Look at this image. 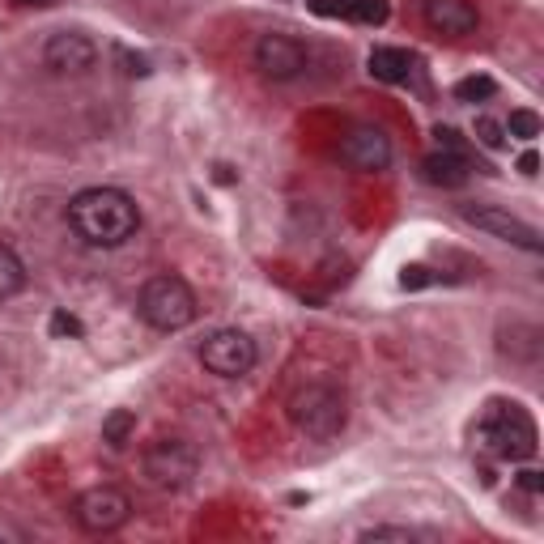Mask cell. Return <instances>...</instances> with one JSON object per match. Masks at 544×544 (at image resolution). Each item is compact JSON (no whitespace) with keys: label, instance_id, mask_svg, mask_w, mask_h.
<instances>
[{"label":"cell","instance_id":"1","mask_svg":"<svg viewBox=\"0 0 544 544\" xmlns=\"http://www.w3.org/2000/svg\"><path fill=\"white\" fill-rule=\"evenodd\" d=\"M68 226L90 247H119L141 226V209L119 187H85L68 200Z\"/></svg>","mask_w":544,"mask_h":544},{"label":"cell","instance_id":"2","mask_svg":"<svg viewBox=\"0 0 544 544\" xmlns=\"http://www.w3.org/2000/svg\"><path fill=\"white\" fill-rule=\"evenodd\" d=\"M476 451H485L493 459H510V464H523V459L536 455V421L527 417L523 404L510 400H489L481 421L472 430Z\"/></svg>","mask_w":544,"mask_h":544},{"label":"cell","instance_id":"3","mask_svg":"<svg viewBox=\"0 0 544 544\" xmlns=\"http://www.w3.org/2000/svg\"><path fill=\"white\" fill-rule=\"evenodd\" d=\"M136 315L158 332H179L196 319V294L183 277L162 272V277H149L141 285V294H136Z\"/></svg>","mask_w":544,"mask_h":544},{"label":"cell","instance_id":"4","mask_svg":"<svg viewBox=\"0 0 544 544\" xmlns=\"http://www.w3.org/2000/svg\"><path fill=\"white\" fill-rule=\"evenodd\" d=\"M289 421H294V430L315 438V442H328L345 430L349 421V408H345V396L332 387V383H306L298 387L294 396H289Z\"/></svg>","mask_w":544,"mask_h":544},{"label":"cell","instance_id":"5","mask_svg":"<svg viewBox=\"0 0 544 544\" xmlns=\"http://www.w3.org/2000/svg\"><path fill=\"white\" fill-rule=\"evenodd\" d=\"M141 468L149 476V485H158V489H187V485L196 481L200 451L187 438H158V442H149V447H145Z\"/></svg>","mask_w":544,"mask_h":544},{"label":"cell","instance_id":"6","mask_svg":"<svg viewBox=\"0 0 544 544\" xmlns=\"http://www.w3.org/2000/svg\"><path fill=\"white\" fill-rule=\"evenodd\" d=\"M200 362H204V370H213L217 379H243V374H251L255 362H260V349H255V340L247 332L221 328L213 336H204Z\"/></svg>","mask_w":544,"mask_h":544},{"label":"cell","instance_id":"7","mask_svg":"<svg viewBox=\"0 0 544 544\" xmlns=\"http://www.w3.org/2000/svg\"><path fill=\"white\" fill-rule=\"evenodd\" d=\"M128 515H132V502H128V493L115 485H94V489L77 493V502H73V523L94 536H107L115 527H124Z\"/></svg>","mask_w":544,"mask_h":544},{"label":"cell","instance_id":"8","mask_svg":"<svg viewBox=\"0 0 544 544\" xmlns=\"http://www.w3.org/2000/svg\"><path fill=\"white\" fill-rule=\"evenodd\" d=\"M464 221L476 230H485L489 238H502L510 247H523V251H540V230L527 226L523 217L506 213V209H493V204H464Z\"/></svg>","mask_w":544,"mask_h":544},{"label":"cell","instance_id":"9","mask_svg":"<svg viewBox=\"0 0 544 544\" xmlns=\"http://www.w3.org/2000/svg\"><path fill=\"white\" fill-rule=\"evenodd\" d=\"M340 162L349 170H362V175H374V170H387L391 162V141L383 136V128L374 124H357L340 136Z\"/></svg>","mask_w":544,"mask_h":544},{"label":"cell","instance_id":"10","mask_svg":"<svg viewBox=\"0 0 544 544\" xmlns=\"http://www.w3.org/2000/svg\"><path fill=\"white\" fill-rule=\"evenodd\" d=\"M43 64L51 68V73H60V77H81V73H90V68L98 64V47L85 39V34H77V30H60V34H51V39L43 43Z\"/></svg>","mask_w":544,"mask_h":544},{"label":"cell","instance_id":"11","mask_svg":"<svg viewBox=\"0 0 544 544\" xmlns=\"http://www.w3.org/2000/svg\"><path fill=\"white\" fill-rule=\"evenodd\" d=\"M255 68L268 81H294L306 68V47L298 39H289V34H264L255 43Z\"/></svg>","mask_w":544,"mask_h":544},{"label":"cell","instance_id":"12","mask_svg":"<svg viewBox=\"0 0 544 544\" xmlns=\"http://www.w3.org/2000/svg\"><path fill=\"white\" fill-rule=\"evenodd\" d=\"M425 26L438 34H472L476 9L468 0H425Z\"/></svg>","mask_w":544,"mask_h":544},{"label":"cell","instance_id":"13","mask_svg":"<svg viewBox=\"0 0 544 544\" xmlns=\"http://www.w3.org/2000/svg\"><path fill=\"white\" fill-rule=\"evenodd\" d=\"M472 175V162L459 158V153L447 149H434L430 158H421V179L434 183V187H464Z\"/></svg>","mask_w":544,"mask_h":544},{"label":"cell","instance_id":"14","mask_svg":"<svg viewBox=\"0 0 544 544\" xmlns=\"http://www.w3.org/2000/svg\"><path fill=\"white\" fill-rule=\"evenodd\" d=\"M366 64H370V77L383 85H400L413 73V56H408L404 47H374Z\"/></svg>","mask_w":544,"mask_h":544},{"label":"cell","instance_id":"15","mask_svg":"<svg viewBox=\"0 0 544 544\" xmlns=\"http://www.w3.org/2000/svg\"><path fill=\"white\" fill-rule=\"evenodd\" d=\"M22 289H26V264H22V255L0 243V302L17 298Z\"/></svg>","mask_w":544,"mask_h":544},{"label":"cell","instance_id":"16","mask_svg":"<svg viewBox=\"0 0 544 544\" xmlns=\"http://www.w3.org/2000/svg\"><path fill=\"white\" fill-rule=\"evenodd\" d=\"M132 430H136V413H128V408H115V413L102 421V442H107V447H124V442L132 438Z\"/></svg>","mask_w":544,"mask_h":544},{"label":"cell","instance_id":"17","mask_svg":"<svg viewBox=\"0 0 544 544\" xmlns=\"http://www.w3.org/2000/svg\"><path fill=\"white\" fill-rule=\"evenodd\" d=\"M493 94H498V81H493V77H464V81L455 85V98L459 102H485Z\"/></svg>","mask_w":544,"mask_h":544},{"label":"cell","instance_id":"18","mask_svg":"<svg viewBox=\"0 0 544 544\" xmlns=\"http://www.w3.org/2000/svg\"><path fill=\"white\" fill-rule=\"evenodd\" d=\"M540 115L536 111H527V107H519V111H510V124H506V132L510 136H519V141H536L540 136Z\"/></svg>","mask_w":544,"mask_h":544},{"label":"cell","instance_id":"19","mask_svg":"<svg viewBox=\"0 0 544 544\" xmlns=\"http://www.w3.org/2000/svg\"><path fill=\"white\" fill-rule=\"evenodd\" d=\"M476 141H481L485 149H502L506 145V128L498 124V119L481 115V119H476Z\"/></svg>","mask_w":544,"mask_h":544},{"label":"cell","instance_id":"20","mask_svg":"<svg viewBox=\"0 0 544 544\" xmlns=\"http://www.w3.org/2000/svg\"><path fill=\"white\" fill-rule=\"evenodd\" d=\"M353 22H362V26H383V22H387V0H357Z\"/></svg>","mask_w":544,"mask_h":544},{"label":"cell","instance_id":"21","mask_svg":"<svg viewBox=\"0 0 544 544\" xmlns=\"http://www.w3.org/2000/svg\"><path fill=\"white\" fill-rule=\"evenodd\" d=\"M51 336H73V340H81V336H85V328H81V319H77V315L56 311V315H51Z\"/></svg>","mask_w":544,"mask_h":544},{"label":"cell","instance_id":"22","mask_svg":"<svg viewBox=\"0 0 544 544\" xmlns=\"http://www.w3.org/2000/svg\"><path fill=\"white\" fill-rule=\"evenodd\" d=\"M438 149H447V153H459V158H468V145H464V136H459L455 128H438Z\"/></svg>","mask_w":544,"mask_h":544},{"label":"cell","instance_id":"23","mask_svg":"<svg viewBox=\"0 0 544 544\" xmlns=\"http://www.w3.org/2000/svg\"><path fill=\"white\" fill-rule=\"evenodd\" d=\"M362 540H408L404 527H374V532H366Z\"/></svg>","mask_w":544,"mask_h":544},{"label":"cell","instance_id":"24","mask_svg":"<svg viewBox=\"0 0 544 544\" xmlns=\"http://www.w3.org/2000/svg\"><path fill=\"white\" fill-rule=\"evenodd\" d=\"M519 485H523L527 493H540V485H544V481H540V472H532V468H523V472H519Z\"/></svg>","mask_w":544,"mask_h":544},{"label":"cell","instance_id":"25","mask_svg":"<svg viewBox=\"0 0 544 544\" xmlns=\"http://www.w3.org/2000/svg\"><path fill=\"white\" fill-rule=\"evenodd\" d=\"M519 170H523V175H536V170H540L536 149H527V153H523V158H519Z\"/></svg>","mask_w":544,"mask_h":544},{"label":"cell","instance_id":"26","mask_svg":"<svg viewBox=\"0 0 544 544\" xmlns=\"http://www.w3.org/2000/svg\"><path fill=\"white\" fill-rule=\"evenodd\" d=\"M332 9H336V13H345V17H353V9H357V0H332Z\"/></svg>","mask_w":544,"mask_h":544},{"label":"cell","instance_id":"27","mask_svg":"<svg viewBox=\"0 0 544 544\" xmlns=\"http://www.w3.org/2000/svg\"><path fill=\"white\" fill-rule=\"evenodd\" d=\"M17 5H56V0H17Z\"/></svg>","mask_w":544,"mask_h":544}]
</instances>
